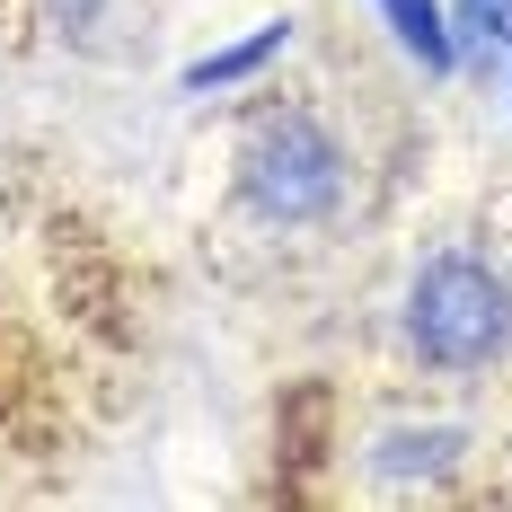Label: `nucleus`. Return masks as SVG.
I'll use <instances>...</instances> for the list:
<instances>
[{
    "label": "nucleus",
    "mask_w": 512,
    "mask_h": 512,
    "mask_svg": "<svg viewBox=\"0 0 512 512\" xmlns=\"http://www.w3.org/2000/svg\"><path fill=\"white\" fill-rule=\"evenodd\" d=\"M239 195L274 230H309L345 204V151L318 115H265L239 151Z\"/></svg>",
    "instance_id": "1"
},
{
    "label": "nucleus",
    "mask_w": 512,
    "mask_h": 512,
    "mask_svg": "<svg viewBox=\"0 0 512 512\" xmlns=\"http://www.w3.org/2000/svg\"><path fill=\"white\" fill-rule=\"evenodd\" d=\"M407 336L433 371H477L512 345V292L477 256H433L407 292Z\"/></svg>",
    "instance_id": "2"
},
{
    "label": "nucleus",
    "mask_w": 512,
    "mask_h": 512,
    "mask_svg": "<svg viewBox=\"0 0 512 512\" xmlns=\"http://www.w3.org/2000/svg\"><path fill=\"white\" fill-rule=\"evenodd\" d=\"M451 451H460V433H389L380 442V468H451Z\"/></svg>",
    "instance_id": "3"
},
{
    "label": "nucleus",
    "mask_w": 512,
    "mask_h": 512,
    "mask_svg": "<svg viewBox=\"0 0 512 512\" xmlns=\"http://www.w3.org/2000/svg\"><path fill=\"white\" fill-rule=\"evenodd\" d=\"M460 27L486 45H512V0H460Z\"/></svg>",
    "instance_id": "4"
},
{
    "label": "nucleus",
    "mask_w": 512,
    "mask_h": 512,
    "mask_svg": "<svg viewBox=\"0 0 512 512\" xmlns=\"http://www.w3.org/2000/svg\"><path fill=\"white\" fill-rule=\"evenodd\" d=\"M53 9H62V18H71V27H80V18H89V0H53Z\"/></svg>",
    "instance_id": "5"
}]
</instances>
